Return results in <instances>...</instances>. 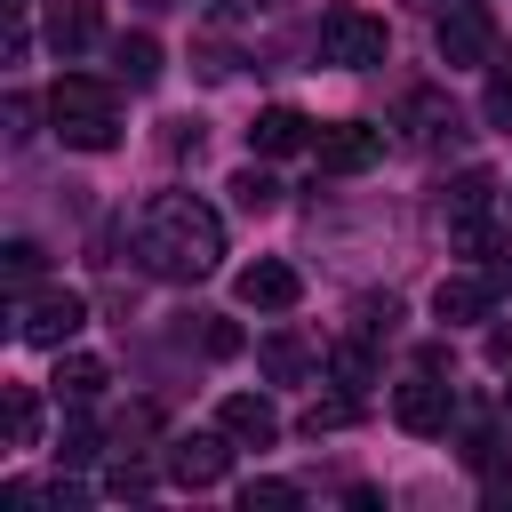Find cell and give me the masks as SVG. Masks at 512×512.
Wrapping results in <instances>:
<instances>
[{
    "mask_svg": "<svg viewBox=\"0 0 512 512\" xmlns=\"http://www.w3.org/2000/svg\"><path fill=\"white\" fill-rule=\"evenodd\" d=\"M224 256V216L200 192H152L136 216V264L152 280H208Z\"/></svg>",
    "mask_w": 512,
    "mask_h": 512,
    "instance_id": "obj_1",
    "label": "cell"
},
{
    "mask_svg": "<svg viewBox=\"0 0 512 512\" xmlns=\"http://www.w3.org/2000/svg\"><path fill=\"white\" fill-rule=\"evenodd\" d=\"M48 120H56V136H64L72 152H112V144H120L112 88H104V80H88V72H64V80L48 88Z\"/></svg>",
    "mask_w": 512,
    "mask_h": 512,
    "instance_id": "obj_2",
    "label": "cell"
},
{
    "mask_svg": "<svg viewBox=\"0 0 512 512\" xmlns=\"http://www.w3.org/2000/svg\"><path fill=\"white\" fill-rule=\"evenodd\" d=\"M384 56H392L384 16H368V8H328V16H320V64L368 72V64H384Z\"/></svg>",
    "mask_w": 512,
    "mask_h": 512,
    "instance_id": "obj_3",
    "label": "cell"
},
{
    "mask_svg": "<svg viewBox=\"0 0 512 512\" xmlns=\"http://www.w3.org/2000/svg\"><path fill=\"white\" fill-rule=\"evenodd\" d=\"M432 48H440V64H448V72H472V64H488V56H496V16H488L480 0H456V8L440 16Z\"/></svg>",
    "mask_w": 512,
    "mask_h": 512,
    "instance_id": "obj_4",
    "label": "cell"
},
{
    "mask_svg": "<svg viewBox=\"0 0 512 512\" xmlns=\"http://www.w3.org/2000/svg\"><path fill=\"white\" fill-rule=\"evenodd\" d=\"M80 328H88V296H72V288H40V296H24V320H16V336H24V344L64 352Z\"/></svg>",
    "mask_w": 512,
    "mask_h": 512,
    "instance_id": "obj_5",
    "label": "cell"
},
{
    "mask_svg": "<svg viewBox=\"0 0 512 512\" xmlns=\"http://www.w3.org/2000/svg\"><path fill=\"white\" fill-rule=\"evenodd\" d=\"M392 424H400V432H424V440L448 432V424H456V384H440L432 368L408 376V384H392Z\"/></svg>",
    "mask_w": 512,
    "mask_h": 512,
    "instance_id": "obj_6",
    "label": "cell"
},
{
    "mask_svg": "<svg viewBox=\"0 0 512 512\" xmlns=\"http://www.w3.org/2000/svg\"><path fill=\"white\" fill-rule=\"evenodd\" d=\"M312 160H320L328 176H360V168H376V160H384V128H368V120L312 128Z\"/></svg>",
    "mask_w": 512,
    "mask_h": 512,
    "instance_id": "obj_7",
    "label": "cell"
},
{
    "mask_svg": "<svg viewBox=\"0 0 512 512\" xmlns=\"http://www.w3.org/2000/svg\"><path fill=\"white\" fill-rule=\"evenodd\" d=\"M232 432L216 424V432H184V440H168V480H184V488H216L224 472H232Z\"/></svg>",
    "mask_w": 512,
    "mask_h": 512,
    "instance_id": "obj_8",
    "label": "cell"
},
{
    "mask_svg": "<svg viewBox=\"0 0 512 512\" xmlns=\"http://www.w3.org/2000/svg\"><path fill=\"white\" fill-rule=\"evenodd\" d=\"M240 304L248 312H288L296 296H304V280H296V264H280V256H256V264H240Z\"/></svg>",
    "mask_w": 512,
    "mask_h": 512,
    "instance_id": "obj_9",
    "label": "cell"
},
{
    "mask_svg": "<svg viewBox=\"0 0 512 512\" xmlns=\"http://www.w3.org/2000/svg\"><path fill=\"white\" fill-rule=\"evenodd\" d=\"M496 312V280L488 272H448L440 288H432V320H448V328H472V320H488Z\"/></svg>",
    "mask_w": 512,
    "mask_h": 512,
    "instance_id": "obj_10",
    "label": "cell"
},
{
    "mask_svg": "<svg viewBox=\"0 0 512 512\" xmlns=\"http://www.w3.org/2000/svg\"><path fill=\"white\" fill-rule=\"evenodd\" d=\"M216 424H224L240 448H272V440H280V408H272L264 392H224V400H216Z\"/></svg>",
    "mask_w": 512,
    "mask_h": 512,
    "instance_id": "obj_11",
    "label": "cell"
},
{
    "mask_svg": "<svg viewBox=\"0 0 512 512\" xmlns=\"http://www.w3.org/2000/svg\"><path fill=\"white\" fill-rule=\"evenodd\" d=\"M104 40V8L96 0H48V48L72 64V56H88Z\"/></svg>",
    "mask_w": 512,
    "mask_h": 512,
    "instance_id": "obj_12",
    "label": "cell"
},
{
    "mask_svg": "<svg viewBox=\"0 0 512 512\" xmlns=\"http://www.w3.org/2000/svg\"><path fill=\"white\" fill-rule=\"evenodd\" d=\"M296 144H312V120H304L296 104H272V112H256V120H248V152L280 160V152H296Z\"/></svg>",
    "mask_w": 512,
    "mask_h": 512,
    "instance_id": "obj_13",
    "label": "cell"
},
{
    "mask_svg": "<svg viewBox=\"0 0 512 512\" xmlns=\"http://www.w3.org/2000/svg\"><path fill=\"white\" fill-rule=\"evenodd\" d=\"M48 392H56V400H72V408H88V400L104 392V360H96V352H56Z\"/></svg>",
    "mask_w": 512,
    "mask_h": 512,
    "instance_id": "obj_14",
    "label": "cell"
},
{
    "mask_svg": "<svg viewBox=\"0 0 512 512\" xmlns=\"http://www.w3.org/2000/svg\"><path fill=\"white\" fill-rule=\"evenodd\" d=\"M112 80L152 88V80H160V40H152V32H120V40H112Z\"/></svg>",
    "mask_w": 512,
    "mask_h": 512,
    "instance_id": "obj_15",
    "label": "cell"
},
{
    "mask_svg": "<svg viewBox=\"0 0 512 512\" xmlns=\"http://www.w3.org/2000/svg\"><path fill=\"white\" fill-rule=\"evenodd\" d=\"M256 368H264L272 384H296V376H312V352L280 328V336H264V344H256Z\"/></svg>",
    "mask_w": 512,
    "mask_h": 512,
    "instance_id": "obj_16",
    "label": "cell"
},
{
    "mask_svg": "<svg viewBox=\"0 0 512 512\" xmlns=\"http://www.w3.org/2000/svg\"><path fill=\"white\" fill-rule=\"evenodd\" d=\"M448 240H456L464 256H480V264H488V256L504 248V224H488V216H448Z\"/></svg>",
    "mask_w": 512,
    "mask_h": 512,
    "instance_id": "obj_17",
    "label": "cell"
},
{
    "mask_svg": "<svg viewBox=\"0 0 512 512\" xmlns=\"http://www.w3.org/2000/svg\"><path fill=\"white\" fill-rule=\"evenodd\" d=\"M0 280H8V296H32V280H40V248H32V240H8V248H0Z\"/></svg>",
    "mask_w": 512,
    "mask_h": 512,
    "instance_id": "obj_18",
    "label": "cell"
},
{
    "mask_svg": "<svg viewBox=\"0 0 512 512\" xmlns=\"http://www.w3.org/2000/svg\"><path fill=\"white\" fill-rule=\"evenodd\" d=\"M224 192H232V200H240V208H248V216H264V208H272V200H280V184H272V176H264V168H240V176H232V184H224Z\"/></svg>",
    "mask_w": 512,
    "mask_h": 512,
    "instance_id": "obj_19",
    "label": "cell"
},
{
    "mask_svg": "<svg viewBox=\"0 0 512 512\" xmlns=\"http://www.w3.org/2000/svg\"><path fill=\"white\" fill-rule=\"evenodd\" d=\"M328 376H336V384H352V392H360V384H368V376H376V360H368V336H360V344H336V352H328Z\"/></svg>",
    "mask_w": 512,
    "mask_h": 512,
    "instance_id": "obj_20",
    "label": "cell"
},
{
    "mask_svg": "<svg viewBox=\"0 0 512 512\" xmlns=\"http://www.w3.org/2000/svg\"><path fill=\"white\" fill-rule=\"evenodd\" d=\"M296 504H304V496H296L288 480H248V488H240V512H296Z\"/></svg>",
    "mask_w": 512,
    "mask_h": 512,
    "instance_id": "obj_21",
    "label": "cell"
},
{
    "mask_svg": "<svg viewBox=\"0 0 512 512\" xmlns=\"http://www.w3.org/2000/svg\"><path fill=\"white\" fill-rule=\"evenodd\" d=\"M8 440H16V448H32V440H40V408H32V392H24V384H8Z\"/></svg>",
    "mask_w": 512,
    "mask_h": 512,
    "instance_id": "obj_22",
    "label": "cell"
},
{
    "mask_svg": "<svg viewBox=\"0 0 512 512\" xmlns=\"http://www.w3.org/2000/svg\"><path fill=\"white\" fill-rule=\"evenodd\" d=\"M504 456H512V448H504V432H496V424H480V432L464 440V464H472V472H504Z\"/></svg>",
    "mask_w": 512,
    "mask_h": 512,
    "instance_id": "obj_23",
    "label": "cell"
},
{
    "mask_svg": "<svg viewBox=\"0 0 512 512\" xmlns=\"http://www.w3.org/2000/svg\"><path fill=\"white\" fill-rule=\"evenodd\" d=\"M488 192H496V184H488L480 168H472V176H456V192H448V216H480V208H488Z\"/></svg>",
    "mask_w": 512,
    "mask_h": 512,
    "instance_id": "obj_24",
    "label": "cell"
},
{
    "mask_svg": "<svg viewBox=\"0 0 512 512\" xmlns=\"http://www.w3.org/2000/svg\"><path fill=\"white\" fill-rule=\"evenodd\" d=\"M56 456H64V464H88V456H96V424H88V416H72V424H64V440H56Z\"/></svg>",
    "mask_w": 512,
    "mask_h": 512,
    "instance_id": "obj_25",
    "label": "cell"
},
{
    "mask_svg": "<svg viewBox=\"0 0 512 512\" xmlns=\"http://www.w3.org/2000/svg\"><path fill=\"white\" fill-rule=\"evenodd\" d=\"M392 328H400V304L392 296H368L360 304V336H392Z\"/></svg>",
    "mask_w": 512,
    "mask_h": 512,
    "instance_id": "obj_26",
    "label": "cell"
},
{
    "mask_svg": "<svg viewBox=\"0 0 512 512\" xmlns=\"http://www.w3.org/2000/svg\"><path fill=\"white\" fill-rule=\"evenodd\" d=\"M352 416H360L352 400H312V416H304V432L320 440V432H336V424H352Z\"/></svg>",
    "mask_w": 512,
    "mask_h": 512,
    "instance_id": "obj_27",
    "label": "cell"
},
{
    "mask_svg": "<svg viewBox=\"0 0 512 512\" xmlns=\"http://www.w3.org/2000/svg\"><path fill=\"white\" fill-rule=\"evenodd\" d=\"M488 120L496 128H512V56L496 64V80H488Z\"/></svg>",
    "mask_w": 512,
    "mask_h": 512,
    "instance_id": "obj_28",
    "label": "cell"
},
{
    "mask_svg": "<svg viewBox=\"0 0 512 512\" xmlns=\"http://www.w3.org/2000/svg\"><path fill=\"white\" fill-rule=\"evenodd\" d=\"M280 0H208V16L216 24H248V16H272Z\"/></svg>",
    "mask_w": 512,
    "mask_h": 512,
    "instance_id": "obj_29",
    "label": "cell"
},
{
    "mask_svg": "<svg viewBox=\"0 0 512 512\" xmlns=\"http://www.w3.org/2000/svg\"><path fill=\"white\" fill-rule=\"evenodd\" d=\"M488 512H512V464H504V472H488Z\"/></svg>",
    "mask_w": 512,
    "mask_h": 512,
    "instance_id": "obj_30",
    "label": "cell"
},
{
    "mask_svg": "<svg viewBox=\"0 0 512 512\" xmlns=\"http://www.w3.org/2000/svg\"><path fill=\"white\" fill-rule=\"evenodd\" d=\"M504 208H512V192H504Z\"/></svg>",
    "mask_w": 512,
    "mask_h": 512,
    "instance_id": "obj_31",
    "label": "cell"
}]
</instances>
